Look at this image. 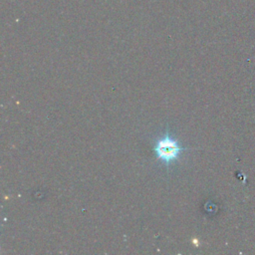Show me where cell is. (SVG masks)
<instances>
[{"label": "cell", "instance_id": "obj_1", "mask_svg": "<svg viewBox=\"0 0 255 255\" xmlns=\"http://www.w3.org/2000/svg\"><path fill=\"white\" fill-rule=\"evenodd\" d=\"M182 149L183 147H181L178 142L168 133L160 137L153 146V150L157 158L165 163H169L175 160Z\"/></svg>", "mask_w": 255, "mask_h": 255}]
</instances>
